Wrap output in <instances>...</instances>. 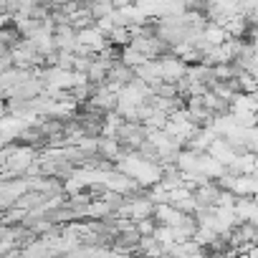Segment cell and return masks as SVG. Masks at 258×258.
<instances>
[{
	"mask_svg": "<svg viewBox=\"0 0 258 258\" xmlns=\"http://www.w3.org/2000/svg\"><path fill=\"white\" fill-rule=\"evenodd\" d=\"M129 41H132V36H129V31H126V28H114V31L106 36V43H109V46H114V48H116V46L121 48V46H126Z\"/></svg>",
	"mask_w": 258,
	"mask_h": 258,
	"instance_id": "8",
	"label": "cell"
},
{
	"mask_svg": "<svg viewBox=\"0 0 258 258\" xmlns=\"http://www.w3.org/2000/svg\"><path fill=\"white\" fill-rule=\"evenodd\" d=\"M203 41L208 43V46H223L225 41H228V36H225V31H223V26H218V23H205V28H203Z\"/></svg>",
	"mask_w": 258,
	"mask_h": 258,
	"instance_id": "4",
	"label": "cell"
},
{
	"mask_svg": "<svg viewBox=\"0 0 258 258\" xmlns=\"http://www.w3.org/2000/svg\"><path fill=\"white\" fill-rule=\"evenodd\" d=\"M228 109H230V114H255V111H258L255 94L235 91V94H233V99L228 101Z\"/></svg>",
	"mask_w": 258,
	"mask_h": 258,
	"instance_id": "2",
	"label": "cell"
},
{
	"mask_svg": "<svg viewBox=\"0 0 258 258\" xmlns=\"http://www.w3.org/2000/svg\"><path fill=\"white\" fill-rule=\"evenodd\" d=\"M205 152H208V155H210L213 160H218V162H220L223 167H228V165H230V162L235 160V155H238V152H235V150H233V147H230V145H228V142L223 140V137H215V140L210 142V147H208Z\"/></svg>",
	"mask_w": 258,
	"mask_h": 258,
	"instance_id": "3",
	"label": "cell"
},
{
	"mask_svg": "<svg viewBox=\"0 0 258 258\" xmlns=\"http://www.w3.org/2000/svg\"><path fill=\"white\" fill-rule=\"evenodd\" d=\"M135 0H111V6L114 8H124V6H132Z\"/></svg>",
	"mask_w": 258,
	"mask_h": 258,
	"instance_id": "9",
	"label": "cell"
},
{
	"mask_svg": "<svg viewBox=\"0 0 258 258\" xmlns=\"http://www.w3.org/2000/svg\"><path fill=\"white\" fill-rule=\"evenodd\" d=\"M233 81H235L238 91H243V94H255V86H258L255 76H250V74H243V71H240Z\"/></svg>",
	"mask_w": 258,
	"mask_h": 258,
	"instance_id": "7",
	"label": "cell"
},
{
	"mask_svg": "<svg viewBox=\"0 0 258 258\" xmlns=\"http://www.w3.org/2000/svg\"><path fill=\"white\" fill-rule=\"evenodd\" d=\"M86 11H89V16L96 21V18L109 16V13L114 11V6H111V0H86Z\"/></svg>",
	"mask_w": 258,
	"mask_h": 258,
	"instance_id": "6",
	"label": "cell"
},
{
	"mask_svg": "<svg viewBox=\"0 0 258 258\" xmlns=\"http://www.w3.org/2000/svg\"><path fill=\"white\" fill-rule=\"evenodd\" d=\"M116 61H119V63H124L126 69H137V66H140V63H145L147 58H145L137 48H132V46L126 43V46H121V51L116 53Z\"/></svg>",
	"mask_w": 258,
	"mask_h": 258,
	"instance_id": "5",
	"label": "cell"
},
{
	"mask_svg": "<svg viewBox=\"0 0 258 258\" xmlns=\"http://www.w3.org/2000/svg\"><path fill=\"white\" fill-rule=\"evenodd\" d=\"M160 63V79L167 81V84H177L180 79H185V71H187V63L172 53H165L157 58Z\"/></svg>",
	"mask_w": 258,
	"mask_h": 258,
	"instance_id": "1",
	"label": "cell"
}]
</instances>
